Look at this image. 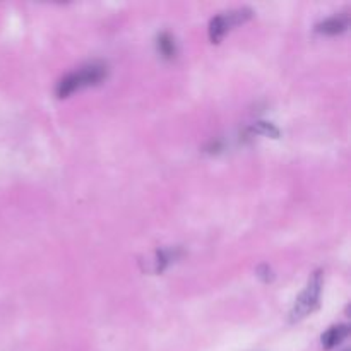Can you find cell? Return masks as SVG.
<instances>
[{
    "label": "cell",
    "mask_w": 351,
    "mask_h": 351,
    "mask_svg": "<svg viewBox=\"0 0 351 351\" xmlns=\"http://www.w3.org/2000/svg\"><path fill=\"white\" fill-rule=\"evenodd\" d=\"M106 72H108L106 71V65L99 64V62H93V64L81 67L79 71L71 72V74H67L58 81L57 89H55L57 98H69L72 93L79 91V89L99 84L106 77Z\"/></svg>",
    "instance_id": "cell-1"
},
{
    "label": "cell",
    "mask_w": 351,
    "mask_h": 351,
    "mask_svg": "<svg viewBox=\"0 0 351 351\" xmlns=\"http://www.w3.org/2000/svg\"><path fill=\"white\" fill-rule=\"evenodd\" d=\"M321 291H322V273L321 271H315L314 274L308 280L307 287L302 291L300 297L295 302L293 308L290 312V321L298 322L302 319H305L307 315H311L315 308L319 307V302H321Z\"/></svg>",
    "instance_id": "cell-2"
},
{
    "label": "cell",
    "mask_w": 351,
    "mask_h": 351,
    "mask_svg": "<svg viewBox=\"0 0 351 351\" xmlns=\"http://www.w3.org/2000/svg\"><path fill=\"white\" fill-rule=\"evenodd\" d=\"M250 130L256 134H263V136L274 137V139H276V137H280V130H278L276 127L269 122H257Z\"/></svg>",
    "instance_id": "cell-7"
},
{
    "label": "cell",
    "mask_w": 351,
    "mask_h": 351,
    "mask_svg": "<svg viewBox=\"0 0 351 351\" xmlns=\"http://www.w3.org/2000/svg\"><path fill=\"white\" fill-rule=\"evenodd\" d=\"M348 16H332L329 19L322 21L315 26V31L321 34H329V36H335V34H341L348 29Z\"/></svg>",
    "instance_id": "cell-3"
},
{
    "label": "cell",
    "mask_w": 351,
    "mask_h": 351,
    "mask_svg": "<svg viewBox=\"0 0 351 351\" xmlns=\"http://www.w3.org/2000/svg\"><path fill=\"white\" fill-rule=\"evenodd\" d=\"M350 335V328L346 324H338L329 328L328 331L322 335L321 341H322V348L324 350H332L336 348L338 345H341L343 341L346 339V336Z\"/></svg>",
    "instance_id": "cell-4"
},
{
    "label": "cell",
    "mask_w": 351,
    "mask_h": 351,
    "mask_svg": "<svg viewBox=\"0 0 351 351\" xmlns=\"http://www.w3.org/2000/svg\"><path fill=\"white\" fill-rule=\"evenodd\" d=\"M158 50H160V53L163 55L165 58H168V60L173 58L175 53H177L173 36L168 33H161L160 36H158Z\"/></svg>",
    "instance_id": "cell-6"
},
{
    "label": "cell",
    "mask_w": 351,
    "mask_h": 351,
    "mask_svg": "<svg viewBox=\"0 0 351 351\" xmlns=\"http://www.w3.org/2000/svg\"><path fill=\"white\" fill-rule=\"evenodd\" d=\"M230 27L228 24H226L225 17L221 16H216L213 17L211 23H209V40L213 41V43H219V41L225 38V34L228 33Z\"/></svg>",
    "instance_id": "cell-5"
}]
</instances>
